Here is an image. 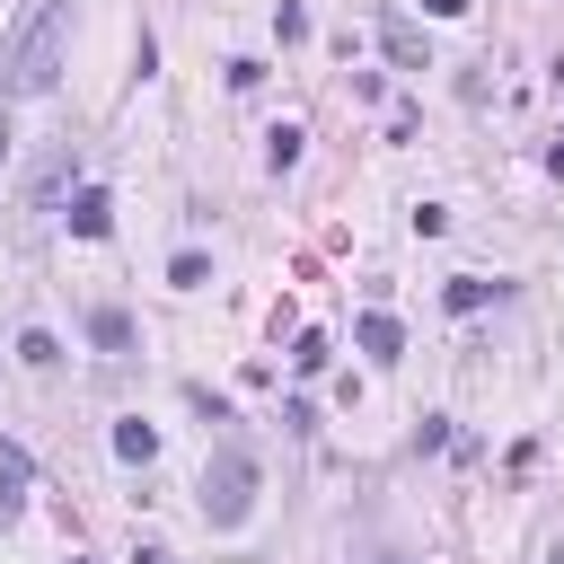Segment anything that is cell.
<instances>
[{
  "instance_id": "obj_1",
  "label": "cell",
  "mask_w": 564,
  "mask_h": 564,
  "mask_svg": "<svg viewBox=\"0 0 564 564\" xmlns=\"http://www.w3.org/2000/svg\"><path fill=\"white\" fill-rule=\"evenodd\" d=\"M62 62H70V0H35V18L18 26V44L0 53V97L18 106V97H44L53 79H62Z\"/></svg>"
},
{
  "instance_id": "obj_2",
  "label": "cell",
  "mask_w": 564,
  "mask_h": 564,
  "mask_svg": "<svg viewBox=\"0 0 564 564\" xmlns=\"http://www.w3.org/2000/svg\"><path fill=\"white\" fill-rule=\"evenodd\" d=\"M203 511H212L220 529H238V520L256 511V458H247V449H220V458H212V476H203Z\"/></svg>"
},
{
  "instance_id": "obj_3",
  "label": "cell",
  "mask_w": 564,
  "mask_h": 564,
  "mask_svg": "<svg viewBox=\"0 0 564 564\" xmlns=\"http://www.w3.org/2000/svg\"><path fill=\"white\" fill-rule=\"evenodd\" d=\"M352 344H361V352H370V361H397V352H405V326H397V317H388V308H370V317H361V326H352Z\"/></svg>"
},
{
  "instance_id": "obj_4",
  "label": "cell",
  "mask_w": 564,
  "mask_h": 564,
  "mask_svg": "<svg viewBox=\"0 0 564 564\" xmlns=\"http://www.w3.org/2000/svg\"><path fill=\"white\" fill-rule=\"evenodd\" d=\"M70 229H79V238H106V229H115V203H106L97 185H79V203H70Z\"/></svg>"
},
{
  "instance_id": "obj_5",
  "label": "cell",
  "mask_w": 564,
  "mask_h": 564,
  "mask_svg": "<svg viewBox=\"0 0 564 564\" xmlns=\"http://www.w3.org/2000/svg\"><path fill=\"white\" fill-rule=\"evenodd\" d=\"M379 35H388V53H397V62H405V70H423V35H414V26H405V18H388V26H379Z\"/></svg>"
},
{
  "instance_id": "obj_6",
  "label": "cell",
  "mask_w": 564,
  "mask_h": 564,
  "mask_svg": "<svg viewBox=\"0 0 564 564\" xmlns=\"http://www.w3.org/2000/svg\"><path fill=\"white\" fill-rule=\"evenodd\" d=\"M88 335H97L106 352H123V344H132V326H123V308H97V317H88Z\"/></svg>"
},
{
  "instance_id": "obj_7",
  "label": "cell",
  "mask_w": 564,
  "mask_h": 564,
  "mask_svg": "<svg viewBox=\"0 0 564 564\" xmlns=\"http://www.w3.org/2000/svg\"><path fill=\"white\" fill-rule=\"evenodd\" d=\"M150 449H159L150 423H115V458H150Z\"/></svg>"
},
{
  "instance_id": "obj_8",
  "label": "cell",
  "mask_w": 564,
  "mask_h": 564,
  "mask_svg": "<svg viewBox=\"0 0 564 564\" xmlns=\"http://www.w3.org/2000/svg\"><path fill=\"white\" fill-rule=\"evenodd\" d=\"M485 300H494V282H476V273H458V282H449V308H485Z\"/></svg>"
},
{
  "instance_id": "obj_9",
  "label": "cell",
  "mask_w": 564,
  "mask_h": 564,
  "mask_svg": "<svg viewBox=\"0 0 564 564\" xmlns=\"http://www.w3.org/2000/svg\"><path fill=\"white\" fill-rule=\"evenodd\" d=\"M423 9H432V18H458V9H467V0H423Z\"/></svg>"
},
{
  "instance_id": "obj_10",
  "label": "cell",
  "mask_w": 564,
  "mask_h": 564,
  "mask_svg": "<svg viewBox=\"0 0 564 564\" xmlns=\"http://www.w3.org/2000/svg\"><path fill=\"white\" fill-rule=\"evenodd\" d=\"M546 167H555V176H564V132H555V150H546Z\"/></svg>"
},
{
  "instance_id": "obj_11",
  "label": "cell",
  "mask_w": 564,
  "mask_h": 564,
  "mask_svg": "<svg viewBox=\"0 0 564 564\" xmlns=\"http://www.w3.org/2000/svg\"><path fill=\"white\" fill-rule=\"evenodd\" d=\"M0 159H9V97H0Z\"/></svg>"
},
{
  "instance_id": "obj_12",
  "label": "cell",
  "mask_w": 564,
  "mask_h": 564,
  "mask_svg": "<svg viewBox=\"0 0 564 564\" xmlns=\"http://www.w3.org/2000/svg\"><path fill=\"white\" fill-rule=\"evenodd\" d=\"M546 564H564V546H555V555H546Z\"/></svg>"
}]
</instances>
